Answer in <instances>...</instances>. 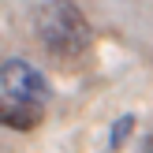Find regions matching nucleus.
I'll return each mask as SVG.
<instances>
[{
	"mask_svg": "<svg viewBox=\"0 0 153 153\" xmlns=\"http://www.w3.org/2000/svg\"><path fill=\"white\" fill-rule=\"evenodd\" d=\"M142 153H153V134H149L146 142H142Z\"/></svg>",
	"mask_w": 153,
	"mask_h": 153,
	"instance_id": "obj_5",
	"label": "nucleus"
},
{
	"mask_svg": "<svg viewBox=\"0 0 153 153\" xmlns=\"http://www.w3.org/2000/svg\"><path fill=\"white\" fill-rule=\"evenodd\" d=\"M134 131V116L131 112H123V116L116 120V123H112V134H108V146L112 149H123V142H127V134Z\"/></svg>",
	"mask_w": 153,
	"mask_h": 153,
	"instance_id": "obj_4",
	"label": "nucleus"
},
{
	"mask_svg": "<svg viewBox=\"0 0 153 153\" xmlns=\"http://www.w3.org/2000/svg\"><path fill=\"white\" fill-rule=\"evenodd\" d=\"M41 123V105L19 101V97L0 94V127H11V131H34Z\"/></svg>",
	"mask_w": 153,
	"mask_h": 153,
	"instance_id": "obj_3",
	"label": "nucleus"
},
{
	"mask_svg": "<svg viewBox=\"0 0 153 153\" xmlns=\"http://www.w3.org/2000/svg\"><path fill=\"white\" fill-rule=\"evenodd\" d=\"M0 86L7 97H19L30 105H45L49 101V79L26 60H4L0 64Z\"/></svg>",
	"mask_w": 153,
	"mask_h": 153,
	"instance_id": "obj_2",
	"label": "nucleus"
},
{
	"mask_svg": "<svg viewBox=\"0 0 153 153\" xmlns=\"http://www.w3.org/2000/svg\"><path fill=\"white\" fill-rule=\"evenodd\" d=\"M37 37L49 52L75 60L94 45V26L71 0H45L37 7Z\"/></svg>",
	"mask_w": 153,
	"mask_h": 153,
	"instance_id": "obj_1",
	"label": "nucleus"
}]
</instances>
